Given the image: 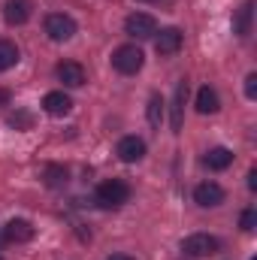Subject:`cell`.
I'll return each mask as SVG.
<instances>
[{
  "instance_id": "26",
  "label": "cell",
  "mask_w": 257,
  "mask_h": 260,
  "mask_svg": "<svg viewBox=\"0 0 257 260\" xmlns=\"http://www.w3.org/2000/svg\"><path fill=\"white\" fill-rule=\"evenodd\" d=\"M142 3H157V0H142Z\"/></svg>"
},
{
  "instance_id": "10",
  "label": "cell",
  "mask_w": 257,
  "mask_h": 260,
  "mask_svg": "<svg viewBox=\"0 0 257 260\" xmlns=\"http://www.w3.org/2000/svg\"><path fill=\"white\" fill-rule=\"evenodd\" d=\"M34 224L30 221H24V218H12L6 227H3V239L6 242H15V245H21V242H30L34 239Z\"/></svg>"
},
{
  "instance_id": "18",
  "label": "cell",
  "mask_w": 257,
  "mask_h": 260,
  "mask_svg": "<svg viewBox=\"0 0 257 260\" xmlns=\"http://www.w3.org/2000/svg\"><path fill=\"white\" fill-rule=\"evenodd\" d=\"M15 64H18V49H15V43L0 40V73H3V70H12Z\"/></svg>"
},
{
  "instance_id": "27",
  "label": "cell",
  "mask_w": 257,
  "mask_h": 260,
  "mask_svg": "<svg viewBox=\"0 0 257 260\" xmlns=\"http://www.w3.org/2000/svg\"><path fill=\"white\" fill-rule=\"evenodd\" d=\"M0 239H3V236H0Z\"/></svg>"
},
{
  "instance_id": "25",
  "label": "cell",
  "mask_w": 257,
  "mask_h": 260,
  "mask_svg": "<svg viewBox=\"0 0 257 260\" xmlns=\"http://www.w3.org/2000/svg\"><path fill=\"white\" fill-rule=\"evenodd\" d=\"M106 260H133V257H130V254H109Z\"/></svg>"
},
{
  "instance_id": "6",
  "label": "cell",
  "mask_w": 257,
  "mask_h": 260,
  "mask_svg": "<svg viewBox=\"0 0 257 260\" xmlns=\"http://www.w3.org/2000/svg\"><path fill=\"white\" fill-rule=\"evenodd\" d=\"M194 203L203 206V209H215V206L224 203V188L218 182H200L194 188Z\"/></svg>"
},
{
  "instance_id": "3",
  "label": "cell",
  "mask_w": 257,
  "mask_h": 260,
  "mask_svg": "<svg viewBox=\"0 0 257 260\" xmlns=\"http://www.w3.org/2000/svg\"><path fill=\"white\" fill-rule=\"evenodd\" d=\"M46 34H49V40H55V43L73 40V37H76V21H73V15H67V12H52V15H46Z\"/></svg>"
},
{
  "instance_id": "11",
  "label": "cell",
  "mask_w": 257,
  "mask_h": 260,
  "mask_svg": "<svg viewBox=\"0 0 257 260\" xmlns=\"http://www.w3.org/2000/svg\"><path fill=\"white\" fill-rule=\"evenodd\" d=\"M55 73H58V79L64 82L67 88H82V85L88 82V73H85V67L76 64V61H61Z\"/></svg>"
},
{
  "instance_id": "14",
  "label": "cell",
  "mask_w": 257,
  "mask_h": 260,
  "mask_svg": "<svg viewBox=\"0 0 257 260\" xmlns=\"http://www.w3.org/2000/svg\"><path fill=\"white\" fill-rule=\"evenodd\" d=\"M218 109H221V97H218V91L209 88V85H203V88L197 91V112H200V115H215Z\"/></svg>"
},
{
  "instance_id": "2",
  "label": "cell",
  "mask_w": 257,
  "mask_h": 260,
  "mask_svg": "<svg viewBox=\"0 0 257 260\" xmlns=\"http://www.w3.org/2000/svg\"><path fill=\"white\" fill-rule=\"evenodd\" d=\"M145 64V55H142V49L136 46V43H127V46H118L115 52H112V67L121 73V76H136L139 70Z\"/></svg>"
},
{
  "instance_id": "13",
  "label": "cell",
  "mask_w": 257,
  "mask_h": 260,
  "mask_svg": "<svg viewBox=\"0 0 257 260\" xmlns=\"http://www.w3.org/2000/svg\"><path fill=\"white\" fill-rule=\"evenodd\" d=\"M43 109H46L49 115H55V118H61V115H67V112L73 109V100L67 97L64 91H49V94L43 97Z\"/></svg>"
},
{
  "instance_id": "4",
  "label": "cell",
  "mask_w": 257,
  "mask_h": 260,
  "mask_svg": "<svg viewBox=\"0 0 257 260\" xmlns=\"http://www.w3.org/2000/svg\"><path fill=\"white\" fill-rule=\"evenodd\" d=\"M124 30H127V37H133V40H148V37L157 34V21L148 12H133V15L124 18Z\"/></svg>"
},
{
  "instance_id": "9",
  "label": "cell",
  "mask_w": 257,
  "mask_h": 260,
  "mask_svg": "<svg viewBox=\"0 0 257 260\" xmlns=\"http://www.w3.org/2000/svg\"><path fill=\"white\" fill-rule=\"evenodd\" d=\"M115 154L124 160V164H136L145 157V142L139 136H121L118 145H115Z\"/></svg>"
},
{
  "instance_id": "1",
  "label": "cell",
  "mask_w": 257,
  "mask_h": 260,
  "mask_svg": "<svg viewBox=\"0 0 257 260\" xmlns=\"http://www.w3.org/2000/svg\"><path fill=\"white\" fill-rule=\"evenodd\" d=\"M94 200H97V206H100V209H121V206L130 200V185H127V182H121V179L100 182Z\"/></svg>"
},
{
  "instance_id": "16",
  "label": "cell",
  "mask_w": 257,
  "mask_h": 260,
  "mask_svg": "<svg viewBox=\"0 0 257 260\" xmlns=\"http://www.w3.org/2000/svg\"><path fill=\"white\" fill-rule=\"evenodd\" d=\"M251 12H254V3L245 0L242 9H239L236 18H233V30H236V37H248V34H251Z\"/></svg>"
},
{
  "instance_id": "28",
  "label": "cell",
  "mask_w": 257,
  "mask_h": 260,
  "mask_svg": "<svg viewBox=\"0 0 257 260\" xmlns=\"http://www.w3.org/2000/svg\"><path fill=\"white\" fill-rule=\"evenodd\" d=\"M0 260H3V257H0Z\"/></svg>"
},
{
  "instance_id": "21",
  "label": "cell",
  "mask_w": 257,
  "mask_h": 260,
  "mask_svg": "<svg viewBox=\"0 0 257 260\" xmlns=\"http://www.w3.org/2000/svg\"><path fill=\"white\" fill-rule=\"evenodd\" d=\"M245 97H248V100L257 97V73H248V76H245Z\"/></svg>"
},
{
  "instance_id": "5",
  "label": "cell",
  "mask_w": 257,
  "mask_h": 260,
  "mask_svg": "<svg viewBox=\"0 0 257 260\" xmlns=\"http://www.w3.org/2000/svg\"><path fill=\"white\" fill-rule=\"evenodd\" d=\"M221 248V242L215 239V236H209V233H194L188 236L185 242H182V251L188 254V257H209V254H215Z\"/></svg>"
},
{
  "instance_id": "12",
  "label": "cell",
  "mask_w": 257,
  "mask_h": 260,
  "mask_svg": "<svg viewBox=\"0 0 257 260\" xmlns=\"http://www.w3.org/2000/svg\"><path fill=\"white\" fill-rule=\"evenodd\" d=\"M185 100H188V82L182 79L179 85H176V94H173V133H179L182 130V124H185Z\"/></svg>"
},
{
  "instance_id": "19",
  "label": "cell",
  "mask_w": 257,
  "mask_h": 260,
  "mask_svg": "<svg viewBox=\"0 0 257 260\" xmlns=\"http://www.w3.org/2000/svg\"><path fill=\"white\" fill-rule=\"evenodd\" d=\"M43 176H46V185H49V188H61V185H67V176H70V173H67V167H55V164H52V167H46Z\"/></svg>"
},
{
  "instance_id": "24",
  "label": "cell",
  "mask_w": 257,
  "mask_h": 260,
  "mask_svg": "<svg viewBox=\"0 0 257 260\" xmlns=\"http://www.w3.org/2000/svg\"><path fill=\"white\" fill-rule=\"evenodd\" d=\"M248 188H251V191L257 188V170H251V173H248Z\"/></svg>"
},
{
  "instance_id": "17",
  "label": "cell",
  "mask_w": 257,
  "mask_h": 260,
  "mask_svg": "<svg viewBox=\"0 0 257 260\" xmlns=\"http://www.w3.org/2000/svg\"><path fill=\"white\" fill-rule=\"evenodd\" d=\"M164 97L160 94H151L148 97V109H145V115H148V124L151 127H160V121H164Z\"/></svg>"
},
{
  "instance_id": "7",
  "label": "cell",
  "mask_w": 257,
  "mask_h": 260,
  "mask_svg": "<svg viewBox=\"0 0 257 260\" xmlns=\"http://www.w3.org/2000/svg\"><path fill=\"white\" fill-rule=\"evenodd\" d=\"M182 30L179 27H164L160 34H154V49H157V55H164V58H170V55H176L179 49H182Z\"/></svg>"
},
{
  "instance_id": "23",
  "label": "cell",
  "mask_w": 257,
  "mask_h": 260,
  "mask_svg": "<svg viewBox=\"0 0 257 260\" xmlns=\"http://www.w3.org/2000/svg\"><path fill=\"white\" fill-rule=\"evenodd\" d=\"M9 100H12L9 88H0V106H9Z\"/></svg>"
},
{
  "instance_id": "15",
  "label": "cell",
  "mask_w": 257,
  "mask_h": 260,
  "mask_svg": "<svg viewBox=\"0 0 257 260\" xmlns=\"http://www.w3.org/2000/svg\"><path fill=\"white\" fill-rule=\"evenodd\" d=\"M230 164H233V151H230V148L218 145V148H209V151H206V167H209V170L221 173V170H227Z\"/></svg>"
},
{
  "instance_id": "22",
  "label": "cell",
  "mask_w": 257,
  "mask_h": 260,
  "mask_svg": "<svg viewBox=\"0 0 257 260\" xmlns=\"http://www.w3.org/2000/svg\"><path fill=\"white\" fill-rule=\"evenodd\" d=\"M9 124H12V127H21V124H30V118H27V115H12Z\"/></svg>"
},
{
  "instance_id": "20",
  "label": "cell",
  "mask_w": 257,
  "mask_h": 260,
  "mask_svg": "<svg viewBox=\"0 0 257 260\" xmlns=\"http://www.w3.org/2000/svg\"><path fill=\"white\" fill-rule=\"evenodd\" d=\"M239 224H242V230H245V233H251V230H254V224H257V212H254V209H245V212H242V218H239Z\"/></svg>"
},
{
  "instance_id": "8",
  "label": "cell",
  "mask_w": 257,
  "mask_h": 260,
  "mask_svg": "<svg viewBox=\"0 0 257 260\" xmlns=\"http://www.w3.org/2000/svg\"><path fill=\"white\" fill-rule=\"evenodd\" d=\"M30 15H34V3H30V0H6V3H3V18H6V24H12V27L30 21Z\"/></svg>"
}]
</instances>
